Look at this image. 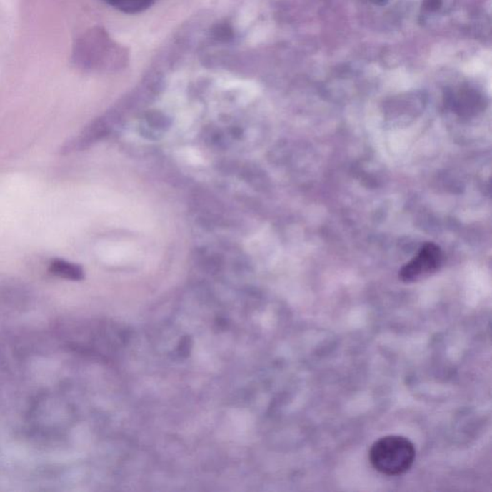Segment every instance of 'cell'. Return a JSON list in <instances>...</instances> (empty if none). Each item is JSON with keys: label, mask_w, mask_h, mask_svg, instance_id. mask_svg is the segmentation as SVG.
<instances>
[{"label": "cell", "mask_w": 492, "mask_h": 492, "mask_svg": "<svg viewBox=\"0 0 492 492\" xmlns=\"http://www.w3.org/2000/svg\"><path fill=\"white\" fill-rule=\"evenodd\" d=\"M104 1L125 12L134 13L150 6L154 0H104Z\"/></svg>", "instance_id": "4"}, {"label": "cell", "mask_w": 492, "mask_h": 492, "mask_svg": "<svg viewBox=\"0 0 492 492\" xmlns=\"http://www.w3.org/2000/svg\"><path fill=\"white\" fill-rule=\"evenodd\" d=\"M443 263V252L436 244H424L416 256L403 266L399 278L404 283H413L435 273Z\"/></svg>", "instance_id": "2"}, {"label": "cell", "mask_w": 492, "mask_h": 492, "mask_svg": "<svg viewBox=\"0 0 492 492\" xmlns=\"http://www.w3.org/2000/svg\"><path fill=\"white\" fill-rule=\"evenodd\" d=\"M50 271L57 276L68 280L79 281L84 277V271L81 266L63 260L54 261L50 265Z\"/></svg>", "instance_id": "3"}, {"label": "cell", "mask_w": 492, "mask_h": 492, "mask_svg": "<svg viewBox=\"0 0 492 492\" xmlns=\"http://www.w3.org/2000/svg\"><path fill=\"white\" fill-rule=\"evenodd\" d=\"M416 456L413 443L402 436H383L369 450L371 466L386 476L405 474L413 466Z\"/></svg>", "instance_id": "1"}]
</instances>
